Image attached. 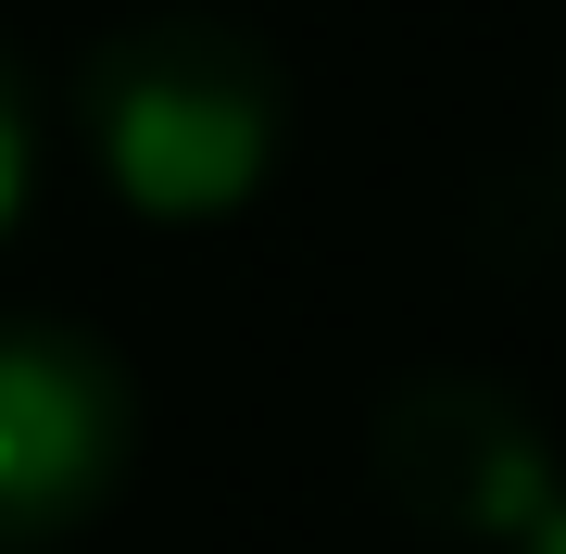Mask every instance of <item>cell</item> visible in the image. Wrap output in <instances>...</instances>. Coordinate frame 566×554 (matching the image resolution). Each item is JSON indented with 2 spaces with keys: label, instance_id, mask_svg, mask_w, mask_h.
Wrapping results in <instances>:
<instances>
[{
  "label": "cell",
  "instance_id": "4",
  "mask_svg": "<svg viewBox=\"0 0 566 554\" xmlns=\"http://www.w3.org/2000/svg\"><path fill=\"white\" fill-rule=\"evenodd\" d=\"M25 202H39V88H25V63L0 51V252H13Z\"/></svg>",
  "mask_w": 566,
  "mask_h": 554
},
{
  "label": "cell",
  "instance_id": "3",
  "mask_svg": "<svg viewBox=\"0 0 566 554\" xmlns=\"http://www.w3.org/2000/svg\"><path fill=\"white\" fill-rule=\"evenodd\" d=\"M365 453H378V492L403 504L416 530H441V542L516 554V542L566 504L542 416H528L504 378H465V366L403 378V390L378 404V441H365Z\"/></svg>",
  "mask_w": 566,
  "mask_h": 554
},
{
  "label": "cell",
  "instance_id": "5",
  "mask_svg": "<svg viewBox=\"0 0 566 554\" xmlns=\"http://www.w3.org/2000/svg\"><path fill=\"white\" fill-rule=\"evenodd\" d=\"M516 554H566V504H554V516H542V530H528Z\"/></svg>",
  "mask_w": 566,
  "mask_h": 554
},
{
  "label": "cell",
  "instance_id": "2",
  "mask_svg": "<svg viewBox=\"0 0 566 554\" xmlns=\"http://www.w3.org/2000/svg\"><path fill=\"white\" fill-rule=\"evenodd\" d=\"M139 467V378L76 315H0V554L76 542Z\"/></svg>",
  "mask_w": 566,
  "mask_h": 554
},
{
  "label": "cell",
  "instance_id": "1",
  "mask_svg": "<svg viewBox=\"0 0 566 554\" xmlns=\"http://www.w3.org/2000/svg\"><path fill=\"white\" fill-rule=\"evenodd\" d=\"M76 139L151 227H227L290 151V63L240 13H139L76 63Z\"/></svg>",
  "mask_w": 566,
  "mask_h": 554
}]
</instances>
